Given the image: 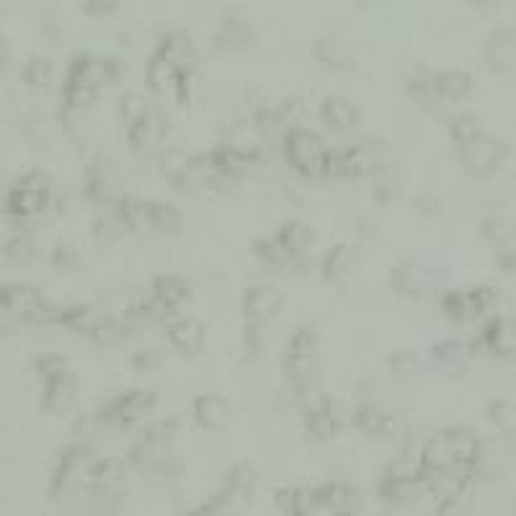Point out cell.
<instances>
[{
    "mask_svg": "<svg viewBox=\"0 0 516 516\" xmlns=\"http://www.w3.org/2000/svg\"><path fill=\"white\" fill-rule=\"evenodd\" d=\"M302 403V421H305V431L315 442H328L341 431V418H338L333 400L323 393H310L300 398Z\"/></svg>",
    "mask_w": 516,
    "mask_h": 516,
    "instance_id": "44dd1931",
    "label": "cell"
},
{
    "mask_svg": "<svg viewBox=\"0 0 516 516\" xmlns=\"http://www.w3.org/2000/svg\"><path fill=\"white\" fill-rule=\"evenodd\" d=\"M498 3H501V0H473V6H478V8H493V6H498Z\"/></svg>",
    "mask_w": 516,
    "mask_h": 516,
    "instance_id": "f35d334b",
    "label": "cell"
},
{
    "mask_svg": "<svg viewBox=\"0 0 516 516\" xmlns=\"http://www.w3.org/2000/svg\"><path fill=\"white\" fill-rule=\"evenodd\" d=\"M99 457H93L91 447L86 442H70L57 457V465L52 470L50 493L55 498L75 496V493L91 491L93 486V465Z\"/></svg>",
    "mask_w": 516,
    "mask_h": 516,
    "instance_id": "4fadbf2b",
    "label": "cell"
},
{
    "mask_svg": "<svg viewBox=\"0 0 516 516\" xmlns=\"http://www.w3.org/2000/svg\"><path fill=\"white\" fill-rule=\"evenodd\" d=\"M315 230L300 220H287L266 238L253 243V256L274 271H289L305 261V253L313 248Z\"/></svg>",
    "mask_w": 516,
    "mask_h": 516,
    "instance_id": "5b68a950",
    "label": "cell"
},
{
    "mask_svg": "<svg viewBox=\"0 0 516 516\" xmlns=\"http://www.w3.org/2000/svg\"><path fill=\"white\" fill-rule=\"evenodd\" d=\"M189 300L191 284L181 274H158L150 282L148 292L129 305V315L132 318L166 320L168 323V320L179 318Z\"/></svg>",
    "mask_w": 516,
    "mask_h": 516,
    "instance_id": "30bf717a",
    "label": "cell"
},
{
    "mask_svg": "<svg viewBox=\"0 0 516 516\" xmlns=\"http://www.w3.org/2000/svg\"><path fill=\"white\" fill-rule=\"evenodd\" d=\"M158 395L153 390H127L101 403L93 413V424L101 429H135L153 416Z\"/></svg>",
    "mask_w": 516,
    "mask_h": 516,
    "instance_id": "9a60e30c",
    "label": "cell"
},
{
    "mask_svg": "<svg viewBox=\"0 0 516 516\" xmlns=\"http://www.w3.org/2000/svg\"><path fill=\"white\" fill-rule=\"evenodd\" d=\"M0 308L6 318L19 320L24 326H52L57 313L42 289L31 284H6L0 292Z\"/></svg>",
    "mask_w": 516,
    "mask_h": 516,
    "instance_id": "2e32d148",
    "label": "cell"
},
{
    "mask_svg": "<svg viewBox=\"0 0 516 516\" xmlns=\"http://www.w3.org/2000/svg\"><path fill=\"white\" fill-rule=\"evenodd\" d=\"M470 351L473 346H467L465 341H439L437 346H431V357L444 367H460L467 362Z\"/></svg>",
    "mask_w": 516,
    "mask_h": 516,
    "instance_id": "836d02e7",
    "label": "cell"
},
{
    "mask_svg": "<svg viewBox=\"0 0 516 516\" xmlns=\"http://www.w3.org/2000/svg\"><path fill=\"white\" fill-rule=\"evenodd\" d=\"M83 194L96 204H114L124 199L122 181H119L117 168L109 160H96L86 168V181H83Z\"/></svg>",
    "mask_w": 516,
    "mask_h": 516,
    "instance_id": "603a6c76",
    "label": "cell"
},
{
    "mask_svg": "<svg viewBox=\"0 0 516 516\" xmlns=\"http://www.w3.org/2000/svg\"><path fill=\"white\" fill-rule=\"evenodd\" d=\"M21 78H24L26 86L34 88V91L47 88L52 83L50 60H44V57H31V60L24 65V70H21Z\"/></svg>",
    "mask_w": 516,
    "mask_h": 516,
    "instance_id": "e575fe53",
    "label": "cell"
},
{
    "mask_svg": "<svg viewBox=\"0 0 516 516\" xmlns=\"http://www.w3.org/2000/svg\"><path fill=\"white\" fill-rule=\"evenodd\" d=\"M186 516H240L238 511H235V501L230 496H225V493H217L212 501H207V504L197 506L194 511H189Z\"/></svg>",
    "mask_w": 516,
    "mask_h": 516,
    "instance_id": "8d00e7d4",
    "label": "cell"
},
{
    "mask_svg": "<svg viewBox=\"0 0 516 516\" xmlns=\"http://www.w3.org/2000/svg\"><path fill=\"white\" fill-rule=\"evenodd\" d=\"M119 78V62L101 55H78L68 65L60 88V117L88 111Z\"/></svg>",
    "mask_w": 516,
    "mask_h": 516,
    "instance_id": "7a4b0ae2",
    "label": "cell"
},
{
    "mask_svg": "<svg viewBox=\"0 0 516 516\" xmlns=\"http://www.w3.org/2000/svg\"><path fill=\"white\" fill-rule=\"evenodd\" d=\"M377 171V155L369 145L331 148L326 160V179H367Z\"/></svg>",
    "mask_w": 516,
    "mask_h": 516,
    "instance_id": "ffe728a7",
    "label": "cell"
},
{
    "mask_svg": "<svg viewBox=\"0 0 516 516\" xmlns=\"http://www.w3.org/2000/svg\"><path fill=\"white\" fill-rule=\"evenodd\" d=\"M318 119L323 127L333 129V132H349L362 122V111L351 99L344 96H326L318 104Z\"/></svg>",
    "mask_w": 516,
    "mask_h": 516,
    "instance_id": "83f0119b",
    "label": "cell"
},
{
    "mask_svg": "<svg viewBox=\"0 0 516 516\" xmlns=\"http://www.w3.org/2000/svg\"><path fill=\"white\" fill-rule=\"evenodd\" d=\"M277 504L287 516H354L362 496L351 483L328 480L313 488H279Z\"/></svg>",
    "mask_w": 516,
    "mask_h": 516,
    "instance_id": "3957f363",
    "label": "cell"
},
{
    "mask_svg": "<svg viewBox=\"0 0 516 516\" xmlns=\"http://www.w3.org/2000/svg\"><path fill=\"white\" fill-rule=\"evenodd\" d=\"M480 132H486V124L480 122L478 114H460L449 122V140H452V148L462 145V142L473 140Z\"/></svg>",
    "mask_w": 516,
    "mask_h": 516,
    "instance_id": "d6a6232c",
    "label": "cell"
},
{
    "mask_svg": "<svg viewBox=\"0 0 516 516\" xmlns=\"http://www.w3.org/2000/svg\"><path fill=\"white\" fill-rule=\"evenodd\" d=\"M166 338L176 354H181V357H197L199 351L204 349L207 331H204L202 320L179 315V318H173L166 323Z\"/></svg>",
    "mask_w": 516,
    "mask_h": 516,
    "instance_id": "d4e9b609",
    "label": "cell"
},
{
    "mask_svg": "<svg viewBox=\"0 0 516 516\" xmlns=\"http://www.w3.org/2000/svg\"><path fill=\"white\" fill-rule=\"evenodd\" d=\"M318 349V331L313 326L297 328L284 346L282 372L297 398H305L318 390Z\"/></svg>",
    "mask_w": 516,
    "mask_h": 516,
    "instance_id": "52a82bcc",
    "label": "cell"
},
{
    "mask_svg": "<svg viewBox=\"0 0 516 516\" xmlns=\"http://www.w3.org/2000/svg\"><path fill=\"white\" fill-rule=\"evenodd\" d=\"M439 274L434 266H424V264H400L398 269L390 274V284L398 289L400 295L408 297H421L426 292L439 284Z\"/></svg>",
    "mask_w": 516,
    "mask_h": 516,
    "instance_id": "484cf974",
    "label": "cell"
},
{
    "mask_svg": "<svg viewBox=\"0 0 516 516\" xmlns=\"http://www.w3.org/2000/svg\"><path fill=\"white\" fill-rule=\"evenodd\" d=\"M191 421L204 431H220L230 421V403L217 393H202L191 400Z\"/></svg>",
    "mask_w": 516,
    "mask_h": 516,
    "instance_id": "4316f807",
    "label": "cell"
},
{
    "mask_svg": "<svg viewBox=\"0 0 516 516\" xmlns=\"http://www.w3.org/2000/svg\"><path fill=\"white\" fill-rule=\"evenodd\" d=\"M34 372L39 380V406L42 411L60 416L78 398V375L70 362L55 351H44L34 359Z\"/></svg>",
    "mask_w": 516,
    "mask_h": 516,
    "instance_id": "ba28073f",
    "label": "cell"
},
{
    "mask_svg": "<svg viewBox=\"0 0 516 516\" xmlns=\"http://www.w3.org/2000/svg\"><path fill=\"white\" fill-rule=\"evenodd\" d=\"M351 421H354V426H357L362 434L375 439L390 437L395 431V418L390 416L385 408L377 406V403H362V406L354 411Z\"/></svg>",
    "mask_w": 516,
    "mask_h": 516,
    "instance_id": "4dcf8cb0",
    "label": "cell"
},
{
    "mask_svg": "<svg viewBox=\"0 0 516 516\" xmlns=\"http://www.w3.org/2000/svg\"><path fill=\"white\" fill-rule=\"evenodd\" d=\"M475 91V80L467 70L447 68L434 73V93L442 101H467Z\"/></svg>",
    "mask_w": 516,
    "mask_h": 516,
    "instance_id": "f546056e",
    "label": "cell"
},
{
    "mask_svg": "<svg viewBox=\"0 0 516 516\" xmlns=\"http://www.w3.org/2000/svg\"><path fill=\"white\" fill-rule=\"evenodd\" d=\"M418 455L424 465L426 491L437 493L439 514H444L478 478L486 457V442L467 426H449L431 434Z\"/></svg>",
    "mask_w": 516,
    "mask_h": 516,
    "instance_id": "6da1fadb",
    "label": "cell"
},
{
    "mask_svg": "<svg viewBox=\"0 0 516 516\" xmlns=\"http://www.w3.org/2000/svg\"><path fill=\"white\" fill-rule=\"evenodd\" d=\"M284 308V295L271 284H251L243 289L240 315H243V346L246 357L253 359L261 351L264 331Z\"/></svg>",
    "mask_w": 516,
    "mask_h": 516,
    "instance_id": "9c48e42d",
    "label": "cell"
},
{
    "mask_svg": "<svg viewBox=\"0 0 516 516\" xmlns=\"http://www.w3.org/2000/svg\"><path fill=\"white\" fill-rule=\"evenodd\" d=\"M186 73H194V70H181L176 62H171L160 52H153L148 68H145V86L155 101H176L179 83Z\"/></svg>",
    "mask_w": 516,
    "mask_h": 516,
    "instance_id": "7402d4cb",
    "label": "cell"
},
{
    "mask_svg": "<svg viewBox=\"0 0 516 516\" xmlns=\"http://www.w3.org/2000/svg\"><path fill=\"white\" fill-rule=\"evenodd\" d=\"M114 212L122 220L127 233H137V230H153V233L171 235L181 230L184 225V212L176 204L160 202V199H119L114 204Z\"/></svg>",
    "mask_w": 516,
    "mask_h": 516,
    "instance_id": "8fae6325",
    "label": "cell"
},
{
    "mask_svg": "<svg viewBox=\"0 0 516 516\" xmlns=\"http://www.w3.org/2000/svg\"><path fill=\"white\" fill-rule=\"evenodd\" d=\"M478 349L488 351L493 357L516 359V318L509 315H496L483 323L478 333Z\"/></svg>",
    "mask_w": 516,
    "mask_h": 516,
    "instance_id": "cb8c5ba5",
    "label": "cell"
},
{
    "mask_svg": "<svg viewBox=\"0 0 516 516\" xmlns=\"http://www.w3.org/2000/svg\"><path fill=\"white\" fill-rule=\"evenodd\" d=\"M498 302V292L486 284H478V287H460L449 289L447 295H442V315L449 323H457V326H467V323H475V320L486 318L493 310V305Z\"/></svg>",
    "mask_w": 516,
    "mask_h": 516,
    "instance_id": "ac0fdd59",
    "label": "cell"
},
{
    "mask_svg": "<svg viewBox=\"0 0 516 516\" xmlns=\"http://www.w3.org/2000/svg\"><path fill=\"white\" fill-rule=\"evenodd\" d=\"M455 153L460 158V166L470 176H475V179H491L493 173L501 171V166L509 158V145L486 129V132H480L473 140L457 145Z\"/></svg>",
    "mask_w": 516,
    "mask_h": 516,
    "instance_id": "e0dca14e",
    "label": "cell"
},
{
    "mask_svg": "<svg viewBox=\"0 0 516 516\" xmlns=\"http://www.w3.org/2000/svg\"><path fill=\"white\" fill-rule=\"evenodd\" d=\"M3 253H6V258L16 261V264H29L31 258L37 256V246H34V240L29 235H13V238L6 240Z\"/></svg>",
    "mask_w": 516,
    "mask_h": 516,
    "instance_id": "d590c367",
    "label": "cell"
},
{
    "mask_svg": "<svg viewBox=\"0 0 516 516\" xmlns=\"http://www.w3.org/2000/svg\"><path fill=\"white\" fill-rule=\"evenodd\" d=\"M351 256H354V248L346 246V243H338L331 251L323 256V274L331 282H341L351 271Z\"/></svg>",
    "mask_w": 516,
    "mask_h": 516,
    "instance_id": "1f68e13d",
    "label": "cell"
},
{
    "mask_svg": "<svg viewBox=\"0 0 516 516\" xmlns=\"http://www.w3.org/2000/svg\"><path fill=\"white\" fill-rule=\"evenodd\" d=\"M173 437H176V421H160L150 426L129 449V467H137L142 473H163L171 457Z\"/></svg>",
    "mask_w": 516,
    "mask_h": 516,
    "instance_id": "d6986e66",
    "label": "cell"
},
{
    "mask_svg": "<svg viewBox=\"0 0 516 516\" xmlns=\"http://www.w3.org/2000/svg\"><path fill=\"white\" fill-rule=\"evenodd\" d=\"M328 145L308 127H292L282 135V155L300 179H326Z\"/></svg>",
    "mask_w": 516,
    "mask_h": 516,
    "instance_id": "7c38bea8",
    "label": "cell"
},
{
    "mask_svg": "<svg viewBox=\"0 0 516 516\" xmlns=\"http://www.w3.org/2000/svg\"><path fill=\"white\" fill-rule=\"evenodd\" d=\"M488 68L496 73H514L516 70V31L514 29H498L493 31L491 39L483 47Z\"/></svg>",
    "mask_w": 516,
    "mask_h": 516,
    "instance_id": "f1b7e54d",
    "label": "cell"
},
{
    "mask_svg": "<svg viewBox=\"0 0 516 516\" xmlns=\"http://www.w3.org/2000/svg\"><path fill=\"white\" fill-rule=\"evenodd\" d=\"M57 204H60V189L55 179L42 168H31L8 186L3 215L11 222H31L55 212Z\"/></svg>",
    "mask_w": 516,
    "mask_h": 516,
    "instance_id": "277c9868",
    "label": "cell"
},
{
    "mask_svg": "<svg viewBox=\"0 0 516 516\" xmlns=\"http://www.w3.org/2000/svg\"><path fill=\"white\" fill-rule=\"evenodd\" d=\"M78 261H80L78 253H75L70 246H62L52 253V266H55V269H62V271L78 269Z\"/></svg>",
    "mask_w": 516,
    "mask_h": 516,
    "instance_id": "74e56055",
    "label": "cell"
},
{
    "mask_svg": "<svg viewBox=\"0 0 516 516\" xmlns=\"http://www.w3.org/2000/svg\"><path fill=\"white\" fill-rule=\"evenodd\" d=\"M426 491V475L424 465H421V455H411V452H403V455L395 457L390 465L385 467L380 483H377V496L385 501V504L403 506L411 504L418 493Z\"/></svg>",
    "mask_w": 516,
    "mask_h": 516,
    "instance_id": "5bb4252c",
    "label": "cell"
},
{
    "mask_svg": "<svg viewBox=\"0 0 516 516\" xmlns=\"http://www.w3.org/2000/svg\"><path fill=\"white\" fill-rule=\"evenodd\" d=\"M124 137L135 153H153L168 132L166 111L137 93H124L119 101Z\"/></svg>",
    "mask_w": 516,
    "mask_h": 516,
    "instance_id": "8992f818",
    "label": "cell"
}]
</instances>
